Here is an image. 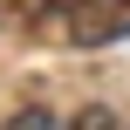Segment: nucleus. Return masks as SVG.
Wrapping results in <instances>:
<instances>
[{"label":"nucleus","mask_w":130,"mask_h":130,"mask_svg":"<svg viewBox=\"0 0 130 130\" xmlns=\"http://www.w3.org/2000/svg\"><path fill=\"white\" fill-rule=\"evenodd\" d=\"M110 34H130V0H117V7H89V14L75 21V41H110Z\"/></svg>","instance_id":"1"},{"label":"nucleus","mask_w":130,"mask_h":130,"mask_svg":"<svg viewBox=\"0 0 130 130\" xmlns=\"http://www.w3.org/2000/svg\"><path fill=\"white\" fill-rule=\"evenodd\" d=\"M55 130H117V117H110L103 103H89V110H75L69 123H55Z\"/></svg>","instance_id":"2"},{"label":"nucleus","mask_w":130,"mask_h":130,"mask_svg":"<svg viewBox=\"0 0 130 130\" xmlns=\"http://www.w3.org/2000/svg\"><path fill=\"white\" fill-rule=\"evenodd\" d=\"M7 130H55V110H14Z\"/></svg>","instance_id":"3"}]
</instances>
